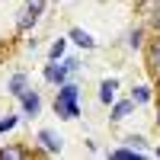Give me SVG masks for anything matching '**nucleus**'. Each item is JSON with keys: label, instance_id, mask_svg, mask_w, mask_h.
<instances>
[{"label": "nucleus", "instance_id": "nucleus-4", "mask_svg": "<svg viewBox=\"0 0 160 160\" xmlns=\"http://www.w3.org/2000/svg\"><path fill=\"white\" fill-rule=\"evenodd\" d=\"M19 102V112H22V118H35V115H42V106H45V99H42V90H35V87H29L22 93V96L16 99Z\"/></svg>", "mask_w": 160, "mask_h": 160}, {"label": "nucleus", "instance_id": "nucleus-22", "mask_svg": "<svg viewBox=\"0 0 160 160\" xmlns=\"http://www.w3.org/2000/svg\"><path fill=\"white\" fill-rule=\"evenodd\" d=\"M55 3H61V0H55Z\"/></svg>", "mask_w": 160, "mask_h": 160}, {"label": "nucleus", "instance_id": "nucleus-9", "mask_svg": "<svg viewBox=\"0 0 160 160\" xmlns=\"http://www.w3.org/2000/svg\"><path fill=\"white\" fill-rule=\"evenodd\" d=\"M148 29H144V26H128V29L122 32V45L128 48V51H141L144 45H148Z\"/></svg>", "mask_w": 160, "mask_h": 160}, {"label": "nucleus", "instance_id": "nucleus-12", "mask_svg": "<svg viewBox=\"0 0 160 160\" xmlns=\"http://www.w3.org/2000/svg\"><path fill=\"white\" fill-rule=\"evenodd\" d=\"M128 96L135 99L138 109H141V106H151V102H154V87H151V83H135V87L128 90Z\"/></svg>", "mask_w": 160, "mask_h": 160}, {"label": "nucleus", "instance_id": "nucleus-11", "mask_svg": "<svg viewBox=\"0 0 160 160\" xmlns=\"http://www.w3.org/2000/svg\"><path fill=\"white\" fill-rule=\"evenodd\" d=\"M144 58H148L151 74L160 80V32H157L154 38H148V45H144Z\"/></svg>", "mask_w": 160, "mask_h": 160}, {"label": "nucleus", "instance_id": "nucleus-20", "mask_svg": "<svg viewBox=\"0 0 160 160\" xmlns=\"http://www.w3.org/2000/svg\"><path fill=\"white\" fill-rule=\"evenodd\" d=\"M154 125H157V131H160V106H157V112H154Z\"/></svg>", "mask_w": 160, "mask_h": 160}, {"label": "nucleus", "instance_id": "nucleus-19", "mask_svg": "<svg viewBox=\"0 0 160 160\" xmlns=\"http://www.w3.org/2000/svg\"><path fill=\"white\" fill-rule=\"evenodd\" d=\"M87 151H90V154H102V151H99V144L93 141V138H87Z\"/></svg>", "mask_w": 160, "mask_h": 160}, {"label": "nucleus", "instance_id": "nucleus-2", "mask_svg": "<svg viewBox=\"0 0 160 160\" xmlns=\"http://www.w3.org/2000/svg\"><path fill=\"white\" fill-rule=\"evenodd\" d=\"M45 7H48V0H22V7L16 10V16H13V26H16V32L26 35V32H32L38 19L45 16Z\"/></svg>", "mask_w": 160, "mask_h": 160}, {"label": "nucleus", "instance_id": "nucleus-16", "mask_svg": "<svg viewBox=\"0 0 160 160\" xmlns=\"http://www.w3.org/2000/svg\"><path fill=\"white\" fill-rule=\"evenodd\" d=\"M68 45H71V38H68V35L51 38V45H48V61H61L64 55H68Z\"/></svg>", "mask_w": 160, "mask_h": 160}, {"label": "nucleus", "instance_id": "nucleus-13", "mask_svg": "<svg viewBox=\"0 0 160 160\" xmlns=\"http://www.w3.org/2000/svg\"><path fill=\"white\" fill-rule=\"evenodd\" d=\"M102 157H109V160H135V157H144V154H138L135 148H128V144L118 141L115 148H106V151H102Z\"/></svg>", "mask_w": 160, "mask_h": 160}, {"label": "nucleus", "instance_id": "nucleus-7", "mask_svg": "<svg viewBox=\"0 0 160 160\" xmlns=\"http://www.w3.org/2000/svg\"><path fill=\"white\" fill-rule=\"evenodd\" d=\"M32 87V77H29V71H13L10 77H7V96H13V99H19L26 90Z\"/></svg>", "mask_w": 160, "mask_h": 160}, {"label": "nucleus", "instance_id": "nucleus-6", "mask_svg": "<svg viewBox=\"0 0 160 160\" xmlns=\"http://www.w3.org/2000/svg\"><path fill=\"white\" fill-rule=\"evenodd\" d=\"M135 99L131 96H122V99H115L112 106H109V125H122V122H128L131 115H135Z\"/></svg>", "mask_w": 160, "mask_h": 160}, {"label": "nucleus", "instance_id": "nucleus-18", "mask_svg": "<svg viewBox=\"0 0 160 160\" xmlns=\"http://www.w3.org/2000/svg\"><path fill=\"white\" fill-rule=\"evenodd\" d=\"M151 26H154V29L160 32V0L154 3V10H151Z\"/></svg>", "mask_w": 160, "mask_h": 160}, {"label": "nucleus", "instance_id": "nucleus-17", "mask_svg": "<svg viewBox=\"0 0 160 160\" xmlns=\"http://www.w3.org/2000/svg\"><path fill=\"white\" fill-rule=\"evenodd\" d=\"M19 122H22V112H7V115H0V135H10Z\"/></svg>", "mask_w": 160, "mask_h": 160}, {"label": "nucleus", "instance_id": "nucleus-3", "mask_svg": "<svg viewBox=\"0 0 160 160\" xmlns=\"http://www.w3.org/2000/svg\"><path fill=\"white\" fill-rule=\"evenodd\" d=\"M32 148H35L38 157H55V154L64 151V135H61V131H55V128H38Z\"/></svg>", "mask_w": 160, "mask_h": 160}, {"label": "nucleus", "instance_id": "nucleus-10", "mask_svg": "<svg viewBox=\"0 0 160 160\" xmlns=\"http://www.w3.org/2000/svg\"><path fill=\"white\" fill-rule=\"evenodd\" d=\"M68 38H71V42L80 48V51H96V38H93L87 29H83V26H71V29H68Z\"/></svg>", "mask_w": 160, "mask_h": 160}, {"label": "nucleus", "instance_id": "nucleus-15", "mask_svg": "<svg viewBox=\"0 0 160 160\" xmlns=\"http://www.w3.org/2000/svg\"><path fill=\"white\" fill-rule=\"evenodd\" d=\"M35 148H22V144H7L0 148V160H19V157H32Z\"/></svg>", "mask_w": 160, "mask_h": 160}, {"label": "nucleus", "instance_id": "nucleus-5", "mask_svg": "<svg viewBox=\"0 0 160 160\" xmlns=\"http://www.w3.org/2000/svg\"><path fill=\"white\" fill-rule=\"evenodd\" d=\"M71 77H74V74L68 71V64H64V61H48L45 68H42V80H45L48 87H61V83H68Z\"/></svg>", "mask_w": 160, "mask_h": 160}, {"label": "nucleus", "instance_id": "nucleus-1", "mask_svg": "<svg viewBox=\"0 0 160 160\" xmlns=\"http://www.w3.org/2000/svg\"><path fill=\"white\" fill-rule=\"evenodd\" d=\"M80 80L71 77L68 83L55 87V99H51V109H55V115L61 118V122H77L80 115H83V106H80Z\"/></svg>", "mask_w": 160, "mask_h": 160}, {"label": "nucleus", "instance_id": "nucleus-14", "mask_svg": "<svg viewBox=\"0 0 160 160\" xmlns=\"http://www.w3.org/2000/svg\"><path fill=\"white\" fill-rule=\"evenodd\" d=\"M122 144L135 148L138 154H151V141H148V135H141V131H128V135H122Z\"/></svg>", "mask_w": 160, "mask_h": 160}, {"label": "nucleus", "instance_id": "nucleus-21", "mask_svg": "<svg viewBox=\"0 0 160 160\" xmlns=\"http://www.w3.org/2000/svg\"><path fill=\"white\" fill-rule=\"evenodd\" d=\"M151 157H157V160H160V144H157V148H151Z\"/></svg>", "mask_w": 160, "mask_h": 160}, {"label": "nucleus", "instance_id": "nucleus-8", "mask_svg": "<svg viewBox=\"0 0 160 160\" xmlns=\"http://www.w3.org/2000/svg\"><path fill=\"white\" fill-rule=\"evenodd\" d=\"M118 77H102L99 80V87H96V99H99V106H112L115 99H118Z\"/></svg>", "mask_w": 160, "mask_h": 160}]
</instances>
